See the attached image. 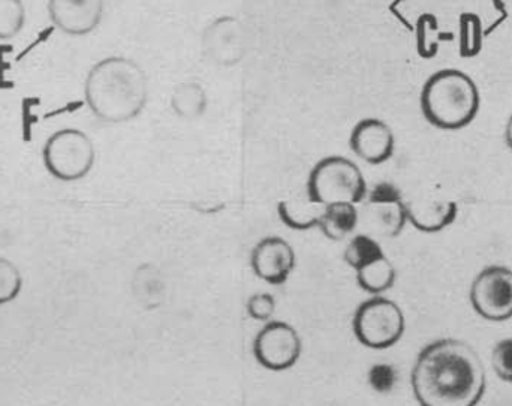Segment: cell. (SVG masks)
<instances>
[{"instance_id": "obj_1", "label": "cell", "mask_w": 512, "mask_h": 406, "mask_svg": "<svg viewBox=\"0 0 512 406\" xmlns=\"http://www.w3.org/2000/svg\"><path fill=\"white\" fill-rule=\"evenodd\" d=\"M411 383L421 406H477L486 393V368L468 342L439 339L418 354Z\"/></svg>"}, {"instance_id": "obj_2", "label": "cell", "mask_w": 512, "mask_h": 406, "mask_svg": "<svg viewBox=\"0 0 512 406\" xmlns=\"http://www.w3.org/2000/svg\"><path fill=\"white\" fill-rule=\"evenodd\" d=\"M84 98L101 122H131L149 102V78L129 57H105L90 68L84 81Z\"/></svg>"}, {"instance_id": "obj_3", "label": "cell", "mask_w": 512, "mask_h": 406, "mask_svg": "<svg viewBox=\"0 0 512 406\" xmlns=\"http://www.w3.org/2000/svg\"><path fill=\"white\" fill-rule=\"evenodd\" d=\"M421 111L430 125L459 131L474 122L481 96L475 81L459 69L435 72L421 92Z\"/></svg>"}, {"instance_id": "obj_4", "label": "cell", "mask_w": 512, "mask_h": 406, "mask_svg": "<svg viewBox=\"0 0 512 406\" xmlns=\"http://www.w3.org/2000/svg\"><path fill=\"white\" fill-rule=\"evenodd\" d=\"M363 171L355 162L343 156H327L312 168L306 192L310 200L321 206L328 204L363 203L367 197Z\"/></svg>"}, {"instance_id": "obj_5", "label": "cell", "mask_w": 512, "mask_h": 406, "mask_svg": "<svg viewBox=\"0 0 512 406\" xmlns=\"http://www.w3.org/2000/svg\"><path fill=\"white\" fill-rule=\"evenodd\" d=\"M42 159L54 179L77 182L84 179L95 165V144L80 129H60L45 141Z\"/></svg>"}, {"instance_id": "obj_6", "label": "cell", "mask_w": 512, "mask_h": 406, "mask_svg": "<svg viewBox=\"0 0 512 406\" xmlns=\"http://www.w3.org/2000/svg\"><path fill=\"white\" fill-rule=\"evenodd\" d=\"M405 329V315L400 306L382 296L361 303L352 320L355 338L370 350L394 347L402 339Z\"/></svg>"}, {"instance_id": "obj_7", "label": "cell", "mask_w": 512, "mask_h": 406, "mask_svg": "<svg viewBox=\"0 0 512 406\" xmlns=\"http://www.w3.org/2000/svg\"><path fill=\"white\" fill-rule=\"evenodd\" d=\"M474 311L484 320L502 323L512 318V270L504 266L486 267L475 276L471 287Z\"/></svg>"}, {"instance_id": "obj_8", "label": "cell", "mask_w": 512, "mask_h": 406, "mask_svg": "<svg viewBox=\"0 0 512 406\" xmlns=\"http://www.w3.org/2000/svg\"><path fill=\"white\" fill-rule=\"evenodd\" d=\"M301 351L303 342L300 335L283 321H268L256 335L255 359L268 371H288L300 359Z\"/></svg>"}, {"instance_id": "obj_9", "label": "cell", "mask_w": 512, "mask_h": 406, "mask_svg": "<svg viewBox=\"0 0 512 406\" xmlns=\"http://www.w3.org/2000/svg\"><path fill=\"white\" fill-rule=\"evenodd\" d=\"M203 51L218 66H234L246 54L245 30L236 17L224 15L209 24L203 33Z\"/></svg>"}, {"instance_id": "obj_10", "label": "cell", "mask_w": 512, "mask_h": 406, "mask_svg": "<svg viewBox=\"0 0 512 406\" xmlns=\"http://www.w3.org/2000/svg\"><path fill=\"white\" fill-rule=\"evenodd\" d=\"M48 15L65 35L86 36L101 24L104 0H48Z\"/></svg>"}, {"instance_id": "obj_11", "label": "cell", "mask_w": 512, "mask_h": 406, "mask_svg": "<svg viewBox=\"0 0 512 406\" xmlns=\"http://www.w3.org/2000/svg\"><path fill=\"white\" fill-rule=\"evenodd\" d=\"M352 152L370 165H381L391 159L396 149L393 129L381 119L360 120L349 137Z\"/></svg>"}, {"instance_id": "obj_12", "label": "cell", "mask_w": 512, "mask_h": 406, "mask_svg": "<svg viewBox=\"0 0 512 406\" xmlns=\"http://www.w3.org/2000/svg\"><path fill=\"white\" fill-rule=\"evenodd\" d=\"M252 269L261 281L282 285L295 269L294 248L282 237H265L255 246Z\"/></svg>"}, {"instance_id": "obj_13", "label": "cell", "mask_w": 512, "mask_h": 406, "mask_svg": "<svg viewBox=\"0 0 512 406\" xmlns=\"http://www.w3.org/2000/svg\"><path fill=\"white\" fill-rule=\"evenodd\" d=\"M406 218L423 233H439L454 224L459 215L456 201L417 197L405 201Z\"/></svg>"}, {"instance_id": "obj_14", "label": "cell", "mask_w": 512, "mask_h": 406, "mask_svg": "<svg viewBox=\"0 0 512 406\" xmlns=\"http://www.w3.org/2000/svg\"><path fill=\"white\" fill-rule=\"evenodd\" d=\"M406 222L408 218H406L405 201L387 204L367 203L364 207V224L369 228L370 233L376 236L393 239L402 233Z\"/></svg>"}, {"instance_id": "obj_15", "label": "cell", "mask_w": 512, "mask_h": 406, "mask_svg": "<svg viewBox=\"0 0 512 406\" xmlns=\"http://www.w3.org/2000/svg\"><path fill=\"white\" fill-rule=\"evenodd\" d=\"M324 209L325 206L310 200L307 192L286 198L277 206V212H279L283 224L297 231H307L318 227Z\"/></svg>"}, {"instance_id": "obj_16", "label": "cell", "mask_w": 512, "mask_h": 406, "mask_svg": "<svg viewBox=\"0 0 512 406\" xmlns=\"http://www.w3.org/2000/svg\"><path fill=\"white\" fill-rule=\"evenodd\" d=\"M358 222L360 213L355 204H328L322 213L318 228L327 239L340 242L354 233Z\"/></svg>"}, {"instance_id": "obj_17", "label": "cell", "mask_w": 512, "mask_h": 406, "mask_svg": "<svg viewBox=\"0 0 512 406\" xmlns=\"http://www.w3.org/2000/svg\"><path fill=\"white\" fill-rule=\"evenodd\" d=\"M171 108L183 120H198L209 108L206 89L195 81H185L174 87L170 98Z\"/></svg>"}, {"instance_id": "obj_18", "label": "cell", "mask_w": 512, "mask_h": 406, "mask_svg": "<svg viewBox=\"0 0 512 406\" xmlns=\"http://www.w3.org/2000/svg\"><path fill=\"white\" fill-rule=\"evenodd\" d=\"M357 281L366 293L381 296L382 293L393 288L396 282V269L384 255L373 263L367 264L363 269L357 270Z\"/></svg>"}, {"instance_id": "obj_19", "label": "cell", "mask_w": 512, "mask_h": 406, "mask_svg": "<svg viewBox=\"0 0 512 406\" xmlns=\"http://www.w3.org/2000/svg\"><path fill=\"white\" fill-rule=\"evenodd\" d=\"M484 29L481 18L474 12H463L459 20L460 56L472 59L483 50Z\"/></svg>"}, {"instance_id": "obj_20", "label": "cell", "mask_w": 512, "mask_h": 406, "mask_svg": "<svg viewBox=\"0 0 512 406\" xmlns=\"http://www.w3.org/2000/svg\"><path fill=\"white\" fill-rule=\"evenodd\" d=\"M384 255V251L376 242L375 237L369 236V234H358L349 240L343 257H345L346 264L357 272Z\"/></svg>"}, {"instance_id": "obj_21", "label": "cell", "mask_w": 512, "mask_h": 406, "mask_svg": "<svg viewBox=\"0 0 512 406\" xmlns=\"http://www.w3.org/2000/svg\"><path fill=\"white\" fill-rule=\"evenodd\" d=\"M445 33L433 14H423L417 21V51L423 59H432L438 54Z\"/></svg>"}, {"instance_id": "obj_22", "label": "cell", "mask_w": 512, "mask_h": 406, "mask_svg": "<svg viewBox=\"0 0 512 406\" xmlns=\"http://www.w3.org/2000/svg\"><path fill=\"white\" fill-rule=\"evenodd\" d=\"M26 23V8L21 0H0V41L15 38Z\"/></svg>"}, {"instance_id": "obj_23", "label": "cell", "mask_w": 512, "mask_h": 406, "mask_svg": "<svg viewBox=\"0 0 512 406\" xmlns=\"http://www.w3.org/2000/svg\"><path fill=\"white\" fill-rule=\"evenodd\" d=\"M23 288L20 270L12 261L0 258V305L17 299Z\"/></svg>"}, {"instance_id": "obj_24", "label": "cell", "mask_w": 512, "mask_h": 406, "mask_svg": "<svg viewBox=\"0 0 512 406\" xmlns=\"http://www.w3.org/2000/svg\"><path fill=\"white\" fill-rule=\"evenodd\" d=\"M397 380H399V375H397L396 369H394V366L388 365V363L373 365L370 368L369 375H367L369 386L376 393H382V395L393 392Z\"/></svg>"}, {"instance_id": "obj_25", "label": "cell", "mask_w": 512, "mask_h": 406, "mask_svg": "<svg viewBox=\"0 0 512 406\" xmlns=\"http://www.w3.org/2000/svg\"><path fill=\"white\" fill-rule=\"evenodd\" d=\"M492 368L499 380L512 384V338L498 342L493 348Z\"/></svg>"}, {"instance_id": "obj_26", "label": "cell", "mask_w": 512, "mask_h": 406, "mask_svg": "<svg viewBox=\"0 0 512 406\" xmlns=\"http://www.w3.org/2000/svg\"><path fill=\"white\" fill-rule=\"evenodd\" d=\"M248 314L256 321H270L276 311V300L271 294L259 293L249 299Z\"/></svg>"}, {"instance_id": "obj_27", "label": "cell", "mask_w": 512, "mask_h": 406, "mask_svg": "<svg viewBox=\"0 0 512 406\" xmlns=\"http://www.w3.org/2000/svg\"><path fill=\"white\" fill-rule=\"evenodd\" d=\"M367 203L387 204L403 201L402 192L391 182H379L367 191Z\"/></svg>"}, {"instance_id": "obj_28", "label": "cell", "mask_w": 512, "mask_h": 406, "mask_svg": "<svg viewBox=\"0 0 512 406\" xmlns=\"http://www.w3.org/2000/svg\"><path fill=\"white\" fill-rule=\"evenodd\" d=\"M505 140H507L508 147L512 150V116L507 123V129H505Z\"/></svg>"}]
</instances>
